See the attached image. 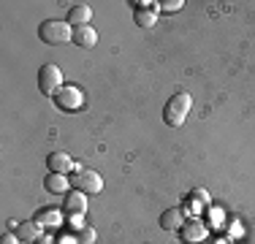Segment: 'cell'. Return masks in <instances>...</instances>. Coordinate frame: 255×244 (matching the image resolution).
<instances>
[{
  "label": "cell",
  "instance_id": "6da1fadb",
  "mask_svg": "<svg viewBox=\"0 0 255 244\" xmlns=\"http://www.w3.org/2000/svg\"><path fill=\"white\" fill-rule=\"evenodd\" d=\"M190 106H193L190 93H177L174 98H168L166 109H163V120H166V125L179 127L182 122L187 120V114H190Z\"/></svg>",
  "mask_w": 255,
  "mask_h": 244
},
{
  "label": "cell",
  "instance_id": "7a4b0ae2",
  "mask_svg": "<svg viewBox=\"0 0 255 244\" xmlns=\"http://www.w3.org/2000/svg\"><path fill=\"white\" fill-rule=\"evenodd\" d=\"M38 38L49 46H60V44H65V41H74V30H71L68 22L46 19V22H41V27H38Z\"/></svg>",
  "mask_w": 255,
  "mask_h": 244
},
{
  "label": "cell",
  "instance_id": "3957f363",
  "mask_svg": "<svg viewBox=\"0 0 255 244\" xmlns=\"http://www.w3.org/2000/svg\"><path fill=\"white\" fill-rule=\"evenodd\" d=\"M60 87H63V71L54 63H46L44 68L38 71V90L44 95H57Z\"/></svg>",
  "mask_w": 255,
  "mask_h": 244
},
{
  "label": "cell",
  "instance_id": "277c9868",
  "mask_svg": "<svg viewBox=\"0 0 255 244\" xmlns=\"http://www.w3.org/2000/svg\"><path fill=\"white\" fill-rule=\"evenodd\" d=\"M71 185H74L79 193H101L103 190V179L95 171H87V168H79L76 179H71Z\"/></svg>",
  "mask_w": 255,
  "mask_h": 244
},
{
  "label": "cell",
  "instance_id": "5b68a950",
  "mask_svg": "<svg viewBox=\"0 0 255 244\" xmlns=\"http://www.w3.org/2000/svg\"><path fill=\"white\" fill-rule=\"evenodd\" d=\"M54 101H57V106L65 109V112H76L84 103V93L79 87H74V84H68V87H60V93L54 95Z\"/></svg>",
  "mask_w": 255,
  "mask_h": 244
},
{
  "label": "cell",
  "instance_id": "8992f818",
  "mask_svg": "<svg viewBox=\"0 0 255 244\" xmlns=\"http://www.w3.org/2000/svg\"><path fill=\"white\" fill-rule=\"evenodd\" d=\"M182 239L187 244H196V242H204L206 239V225L201 220H187L185 225H182Z\"/></svg>",
  "mask_w": 255,
  "mask_h": 244
},
{
  "label": "cell",
  "instance_id": "52a82bcc",
  "mask_svg": "<svg viewBox=\"0 0 255 244\" xmlns=\"http://www.w3.org/2000/svg\"><path fill=\"white\" fill-rule=\"evenodd\" d=\"M74 44L79 49H93L98 44V33H95L90 24H84V27H74Z\"/></svg>",
  "mask_w": 255,
  "mask_h": 244
},
{
  "label": "cell",
  "instance_id": "ba28073f",
  "mask_svg": "<svg viewBox=\"0 0 255 244\" xmlns=\"http://www.w3.org/2000/svg\"><path fill=\"white\" fill-rule=\"evenodd\" d=\"M185 225V212L182 209H166L160 215V228H166V231H177Z\"/></svg>",
  "mask_w": 255,
  "mask_h": 244
},
{
  "label": "cell",
  "instance_id": "9c48e42d",
  "mask_svg": "<svg viewBox=\"0 0 255 244\" xmlns=\"http://www.w3.org/2000/svg\"><path fill=\"white\" fill-rule=\"evenodd\" d=\"M46 163H49L52 174H68V171L74 168V160H71L65 152H54V155L46 157Z\"/></svg>",
  "mask_w": 255,
  "mask_h": 244
},
{
  "label": "cell",
  "instance_id": "30bf717a",
  "mask_svg": "<svg viewBox=\"0 0 255 244\" xmlns=\"http://www.w3.org/2000/svg\"><path fill=\"white\" fill-rule=\"evenodd\" d=\"M84 209H87V201H84V193H71L68 198H65V212H68L71 217H82Z\"/></svg>",
  "mask_w": 255,
  "mask_h": 244
},
{
  "label": "cell",
  "instance_id": "8fae6325",
  "mask_svg": "<svg viewBox=\"0 0 255 244\" xmlns=\"http://www.w3.org/2000/svg\"><path fill=\"white\" fill-rule=\"evenodd\" d=\"M90 16H93V8H90V5H74V8L68 11V24L84 27V24L90 22Z\"/></svg>",
  "mask_w": 255,
  "mask_h": 244
},
{
  "label": "cell",
  "instance_id": "7c38bea8",
  "mask_svg": "<svg viewBox=\"0 0 255 244\" xmlns=\"http://www.w3.org/2000/svg\"><path fill=\"white\" fill-rule=\"evenodd\" d=\"M44 185H46V190H49V193H65V190H68V185H71V179H65V174H49Z\"/></svg>",
  "mask_w": 255,
  "mask_h": 244
},
{
  "label": "cell",
  "instance_id": "4fadbf2b",
  "mask_svg": "<svg viewBox=\"0 0 255 244\" xmlns=\"http://www.w3.org/2000/svg\"><path fill=\"white\" fill-rule=\"evenodd\" d=\"M60 220H63V215H60L57 209H41L38 215H35V223H38V225H46V228L60 225Z\"/></svg>",
  "mask_w": 255,
  "mask_h": 244
},
{
  "label": "cell",
  "instance_id": "5bb4252c",
  "mask_svg": "<svg viewBox=\"0 0 255 244\" xmlns=\"http://www.w3.org/2000/svg\"><path fill=\"white\" fill-rule=\"evenodd\" d=\"M16 236L25 242H38V223H19L16 225Z\"/></svg>",
  "mask_w": 255,
  "mask_h": 244
},
{
  "label": "cell",
  "instance_id": "9a60e30c",
  "mask_svg": "<svg viewBox=\"0 0 255 244\" xmlns=\"http://www.w3.org/2000/svg\"><path fill=\"white\" fill-rule=\"evenodd\" d=\"M133 19H136L138 27H155L157 16L155 11H147V8H136V14H133Z\"/></svg>",
  "mask_w": 255,
  "mask_h": 244
},
{
  "label": "cell",
  "instance_id": "2e32d148",
  "mask_svg": "<svg viewBox=\"0 0 255 244\" xmlns=\"http://www.w3.org/2000/svg\"><path fill=\"white\" fill-rule=\"evenodd\" d=\"M76 242H79V244H93V242H95V231L90 228V225L79 228V231H76Z\"/></svg>",
  "mask_w": 255,
  "mask_h": 244
},
{
  "label": "cell",
  "instance_id": "e0dca14e",
  "mask_svg": "<svg viewBox=\"0 0 255 244\" xmlns=\"http://www.w3.org/2000/svg\"><path fill=\"white\" fill-rule=\"evenodd\" d=\"M190 198L196 201L198 206H204L206 201H209V193H206V190H201V187H198V190H193V193H190Z\"/></svg>",
  "mask_w": 255,
  "mask_h": 244
},
{
  "label": "cell",
  "instance_id": "ac0fdd59",
  "mask_svg": "<svg viewBox=\"0 0 255 244\" xmlns=\"http://www.w3.org/2000/svg\"><path fill=\"white\" fill-rule=\"evenodd\" d=\"M0 244H19V236H14V234H3V236H0Z\"/></svg>",
  "mask_w": 255,
  "mask_h": 244
},
{
  "label": "cell",
  "instance_id": "d6986e66",
  "mask_svg": "<svg viewBox=\"0 0 255 244\" xmlns=\"http://www.w3.org/2000/svg\"><path fill=\"white\" fill-rule=\"evenodd\" d=\"M182 5H185V3H182V0H171V3H166V5H163V8H166V11H179Z\"/></svg>",
  "mask_w": 255,
  "mask_h": 244
},
{
  "label": "cell",
  "instance_id": "ffe728a7",
  "mask_svg": "<svg viewBox=\"0 0 255 244\" xmlns=\"http://www.w3.org/2000/svg\"><path fill=\"white\" fill-rule=\"evenodd\" d=\"M38 244H54V239H52V236H41Z\"/></svg>",
  "mask_w": 255,
  "mask_h": 244
}]
</instances>
